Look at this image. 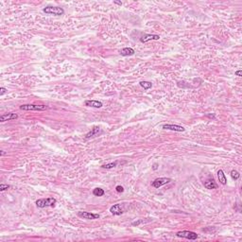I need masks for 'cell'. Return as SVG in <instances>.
<instances>
[{
	"instance_id": "obj_11",
	"label": "cell",
	"mask_w": 242,
	"mask_h": 242,
	"mask_svg": "<svg viewBox=\"0 0 242 242\" xmlns=\"http://www.w3.org/2000/svg\"><path fill=\"white\" fill-rule=\"evenodd\" d=\"M18 118V115L14 114V113H9L6 115H2L0 116V121L1 122H5V121H10V120H13V119H17Z\"/></svg>"
},
{
	"instance_id": "obj_22",
	"label": "cell",
	"mask_w": 242,
	"mask_h": 242,
	"mask_svg": "<svg viewBox=\"0 0 242 242\" xmlns=\"http://www.w3.org/2000/svg\"><path fill=\"white\" fill-rule=\"evenodd\" d=\"M6 92H7V89L5 87H1V88H0V96H3Z\"/></svg>"
},
{
	"instance_id": "obj_17",
	"label": "cell",
	"mask_w": 242,
	"mask_h": 242,
	"mask_svg": "<svg viewBox=\"0 0 242 242\" xmlns=\"http://www.w3.org/2000/svg\"><path fill=\"white\" fill-rule=\"evenodd\" d=\"M140 86L143 87L145 89V90H147V89H150L152 87V83L150 82H146V80H144V82H140Z\"/></svg>"
},
{
	"instance_id": "obj_26",
	"label": "cell",
	"mask_w": 242,
	"mask_h": 242,
	"mask_svg": "<svg viewBox=\"0 0 242 242\" xmlns=\"http://www.w3.org/2000/svg\"><path fill=\"white\" fill-rule=\"evenodd\" d=\"M0 154H1V156H3V155H5V154H6V152L4 151V150H1V151H0Z\"/></svg>"
},
{
	"instance_id": "obj_5",
	"label": "cell",
	"mask_w": 242,
	"mask_h": 242,
	"mask_svg": "<svg viewBox=\"0 0 242 242\" xmlns=\"http://www.w3.org/2000/svg\"><path fill=\"white\" fill-rule=\"evenodd\" d=\"M171 182V179L170 178H167V177H163V178H157L151 183V186H153L154 188H159L161 186H163L167 183Z\"/></svg>"
},
{
	"instance_id": "obj_25",
	"label": "cell",
	"mask_w": 242,
	"mask_h": 242,
	"mask_svg": "<svg viewBox=\"0 0 242 242\" xmlns=\"http://www.w3.org/2000/svg\"><path fill=\"white\" fill-rule=\"evenodd\" d=\"M114 3L116 4V5H119V6L122 5V2H121V1H114Z\"/></svg>"
},
{
	"instance_id": "obj_24",
	"label": "cell",
	"mask_w": 242,
	"mask_h": 242,
	"mask_svg": "<svg viewBox=\"0 0 242 242\" xmlns=\"http://www.w3.org/2000/svg\"><path fill=\"white\" fill-rule=\"evenodd\" d=\"M236 76H238V77H241L242 76V71L241 70H237L236 72Z\"/></svg>"
},
{
	"instance_id": "obj_9",
	"label": "cell",
	"mask_w": 242,
	"mask_h": 242,
	"mask_svg": "<svg viewBox=\"0 0 242 242\" xmlns=\"http://www.w3.org/2000/svg\"><path fill=\"white\" fill-rule=\"evenodd\" d=\"M110 212L113 214L114 216H120V215L123 214V209L121 207V204L116 203V204H114L110 208Z\"/></svg>"
},
{
	"instance_id": "obj_14",
	"label": "cell",
	"mask_w": 242,
	"mask_h": 242,
	"mask_svg": "<svg viewBox=\"0 0 242 242\" xmlns=\"http://www.w3.org/2000/svg\"><path fill=\"white\" fill-rule=\"evenodd\" d=\"M203 185H204V187L207 188V189H216V188L218 187V185L215 183V181L213 180V179H209V180L205 181L203 183Z\"/></svg>"
},
{
	"instance_id": "obj_12",
	"label": "cell",
	"mask_w": 242,
	"mask_h": 242,
	"mask_svg": "<svg viewBox=\"0 0 242 242\" xmlns=\"http://www.w3.org/2000/svg\"><path fill=\"white\" fill-rule=\"evenodd\" d=\"M120 55L121 56H124V57H127V56H132L135 51H134V49L132 48V47H125L123 49H121L119 51Z\"/></svg>"
},
{
	"instance_id": "obj_6",
	"label": "cell",
	"mask_w": 242,
	"mask_h": 242,
	"mask_svg": "<svg viewBox=\"0 0 242 242\" xmlns=\"http://www.w3.org/2000/svg\"><path fill=\"white\" fill-rule=\"evenodd\" d=\"M78 216L84 219H97L100 216L98 214H95V213H91V212H78Z\"/></svg>"
},
{
	"instance_id": "obj_1",
	"label": "cell",
	"mask_w": 242,
	"mask_h": 242,
	"mask_svg": "<svg viewBox=\"0 0 242 242\" xmlns=\"http://www.w3.org/2000/svg\"><path fill=\"white\" fill-rule=\"evenodd\" d=\"M56 199L54 198H47V199H39L36 200V205L39 208L49 207V206H54L56 203Z\"/></svg>"
},
{
	"instance_id": "obj_10",
	"label": "cell",
	"mask_w": 242,
	"mask_h": 242,
	"mask_svg": "<svg viewBox=\"0 0 242 242\" xmlns=\"http://www.w3.org/2000/svg\"><path fill=\"white\" fill-rule=\"evenodd\" d=\"M101 132H101V130H100V127H94L93 129H91V131L89 132L86 135H85V138H86V139H89V138L98 136Z\"/></svg>"
},
{
	"instance_id": "obj_8",
	"label": "cell",
	"mask_w": 242,
	"mask_h": 242,
	"mask_svg": "<svg viewBox=\"0 0 242 242\" xmlns=\"http://www.w3.org/2000/svg\"><path fill=\"white\" fill-rule=\"evenodd\" d=\"M160 36L157 34H145L144 36L140 38L141 43H147L150 41H153V40H159Z\"/></svg>"
},
{
	"instance_id": "obj_15",
	"label": "cell",
	"mask_w": 242,
	"mask_h": 242,
	"mask_svg": "<svg viewBox=\"0 0 242 242\" xmlns=\"http://www.w3.org/2000/svg\"><path fill=\"white\" fill-rule=\"evenodd\" d=\"M218 178L219 183H221V185H225L227 183V179H226V176H225V174H224V171L222 169H219L218 171Z\"/></svg>"
},
{
	"instance_id": "obj_4",
	"label": "cell",
	"mask_w": 242,
	"mask_h": 242,
	"mask_svg": "<svg viewBox=\"0 0 242 242\" xmlns=\"http://www.w3.org/2000/svg\"><path fill=\"white\" fill-rule=\"evenodd\" d=\"M176 236L178 237H183V238H186L189 240H196L199 237V236L197 235V233L192 232V231H180L177 233Z\"/></svg>"
},
{
	"instance_id": "obj_16",
	"label": "cell",
	"mask_w": 242,
	"mask_h": 242,
	"mask_svg": "<svg viewBox=\"0 0 242 242\" xmlns=\"http://www.w3.org/2000/svg\"><path fill=\"white\" fill-rule=\"evenodd\" d=\"M93 194L95 196H97V197H102L103 195L105 194V192H104V190L102 189V188L97 187V188H95V189L93 190Z\"/></svg>"
},
{
	"instance_id": "obj_13",
	"label": "cell",
	"mask_w": 242,
	"mask_h": 242,
	"mask_svg": "<svg viewBox=\"0 0 242 242\" xmlns=\"http://www.w3.org/2000/svg\"><path fill=\"white\" fill-rule=\"evenodd\" d=\"M85 105L88 107H92V108H101L102 102L98 100H86L85 101Z\"/></svg>"
},
{
	"instance_id": "obj_19",
	"label": "cell",
	"mask_w": 242,
	"mask_h": 242,
	"mask_svg": "<svg viewBox=\"0 0 242 242\" xmlns=\"http://www.w3.org/2000/svg\"><path fill=\"white\" fill-rule=\"evenodd\" d=\"M231 177H232V179L233 180H237V179H238L239 177H240V174H239V172L238 171H236V170H235V169H233L232 171H231Z\"/></svg>"
},
{
	"instance_id": "obj_27",
	"label": "cell",
	"mask_w": 242,
	"mask_h": 242,
	"mask_svg": "<svg viewBox=\"0 0 242 242\" xmlns=\"http://www.w3.org/2000/svg\"><path fill=\"white\" fill-rule=\"evenodd\" d=\"M153 169L155 170V169H157V164H154L153 165Z\"/></svg>"
},
{
	"instance_id": "obj_3",
	"label": "cell",
	"mask_w": 242,
	"mask_h": 242,
	"mask_svg": "<svg viewBox=\"0 0 242 242\" xmlns=\"http://www.w3.org/2000/svg\"><path fill=\"white\" fill-rule=\"evenodd\" d=\"M47 107L44 104H23L20 106V110L23 111H44Z\"/></svg>"
},
{
	"instance_id": "obj_18",
	"label": "cell",
	"mask_w": 242,
	"mask_h": 242,
	"mask_svg": "<svg viewBox=\"0 0 242 242\" xmlns=\"http://www.w3.org/2000/svg\"><path fill=\"white\" fill-rule=\"evenodd\" d=\"M117 165V162H113V163H109V164H105L102 165L101 168H106V169H110V168H114Z\"/></svg>"
},
{
	"instance_id": "obj_23",
	"label": "cell",
	"mask_w": 242,
	"mask_h": 242,
	"mask_svg": "<svg viewBox=\"0 0 242 242\" xmlns=\"http://www.w3.org/2000/svg\"><path fill=\"white\" fill-rule=\"evenodd\" d=\"M142 222H143V221H141V219H140V221H138L132 222V226H137V225H139L140 223H142Z\"/></svg>"
},
{
	"instance_id": "obj_2",
	"label": "cell",
	"mask_w": 242,
	"mask_h": 242,
	"mask_svg": "<svg viewBox=\"0 0 242 242\" xmlns=\"http://www.w3.org/2000/svg\"><path fill=\"white\" fill-rule=\"evenodd\" d=\"M43 11L47 13V14H53L56 16H61L64 13V10L60 7H53V6H47L43 9Z\"/></svg>"
},
{
	"instance_id": "obj_21",
	"label": "cell",
	"mask_w": 242,
	"mask_h": 242,
	"mask_svg": "<svg viewBox=\"0 0 242 242\" xmlns=\"http://www.w3.org/2000/svg\"><path fill=\"white\" fill-rule=\"evenodd\" d=\"M115 190L118 192V193H123L124 192V187L121 186V185H117L115 187Z\"/></svg>"
},
{
	"instance_id": "obj_20",
	"label": "cell",
	"mask_w": 242,
	"mask_h": 242,
	"mask_svg": "<svg viewBox=\"0 0 242 242\" xmlns=\"http://www.w3.org/2000/svg\"><path fill=\"white\" fill-rule=\"evenodd\" d=\"M10 187L11 186L9 185H4V183H1V185H0V191H5V190L9 189Z\"/></svg>"
},
{
	"instance_id": "obj_7",
	"label": "cell",
	"mask_w": 242,
	"mask_h": 242,
	"mask_svg": "<svg viewBox=\"0 0 242 242\" xmlns=\"http://www.w3.org/2000/svg\"><path fill=\"white\" fill-rule=\"evenodd\" d=\"M162 128L164 130H169V131H173V132H183L185 131V129L182 127V126H179V125H173V124H164Z\"/></svg>"
}]
</instances>
